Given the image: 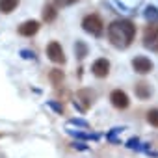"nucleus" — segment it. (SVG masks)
<instances>
[{
  "instance_id": "nucleus-5",
  "label": "nucleus",
  "mask_w": 158,
  "mask_h": 158,
  "mask_svg": "<svg viewBox=\"0 0 158 158\" xmlns=\"http://www.w3.org/2000/svg\"><path fill=\"white\" fill-rule=\"evenodd\" d=\"M47 56L54 61V63H65V54H63V48L60 43L52 41L48 47H47Z\"/></svg>"
},
{
  "instance_id": "nucleus-12",
  "label": "nucleus",
  "mask_w": 158,
  "mask_h": 158,
  "mask_svg": "<svg viewBox=\"0 0 158 158\" xmlns=\"http://www.w3.org/2000/svg\"><path fill=\"white\" fill-rule=\"evenodd\" d=\"M74 54H76L78 60H84V58L88 56V45H86L84 41H76V45H74Z\"/></svg>"
},
{
  "instance_id": "nucleus-7",
  "label": "nucleus",
  "mask_w": 158,
  "mask_h": 158,
  "mask_svg": "<svg viewBox=\"0 0 158 158\" xmlns=\"http://www.w3.org/2000/svg\"><path fill=\"white\" fill-rule=\"evenodd\" d=\"M110 101H112V104H114L117 110H125V108H128V104H130L128 95H127L125 91H121V89H114V91L110 93Z\"/></svg>"
},
{
  "instance_id": "nucleus-6",
  "label": "nucleus",
  "mask_w": 158,
  "mask_h": 158,
  "mask_svg": "<svg viewBox=\"0 0 158 158\" xmlns=\"http://www.w3.org/2000/svg\"><path fill=\"white\" fill-rule=\"evenodd\" d=\"M91 73H93L97 78H106L108 73H110V61H108L106 58H99V60H95L93 65H91Z\"/></svg>"
},
{
  "instance_id": "nucleus-14",
  "label": "nucleus",
  "mask_w": 158,
  "mask_h": 158,
  "mask_svg": "<svg viewBox=\"0 0 158 158\" xmlns=\"http://www.w3.org/2000/svg\"><path fill=\"white\" fill-rule=\"evenodd\" d=\"M147 121H149L152 127H158V108L147 112Z\"/></svg>"
},
{
  "instance_id": "nucleus-16",
  "label": "nucleus",
  "mask_w": 158,
  "mask_h": 158,
  "mask_svg": "<svg viewBox=\"0 0 158 158\" xmlns=\"http://www.w3.org/2000/svg\"><path fill=\"white\" fill-rule=\"evenodd\" d=\"M127 147H130V149H139V139H138V138L128 139V141H127Z\"/></svg>"
},
{
  "instance_id": "nucleus-13",
  "label": "nucleus",
  "mask_w": 158,
  "mask_h": 158,
  "mask_svg": "<svg viewBox=\"0 0 158 158\" xmlns=\"http://www.w3.org/2000/svg\"><path fill=\"white\" fill-rule=\"evenodd\" d=\"M56 15H58V11H56L54 6H45V10H43V19H45L47 23H52V21L56 19Z\"/></svg>"
},
{
  "instance_id": "nucleus-3",
  "label": "nucleus",
  "mask_w": 158,
  "mask_h": 158,
  "mask_svg": "<svg viewBox=\"0 0 158 158\" xmlns=\"http://www.w3.org/2000/svg\"><path fill=\"white\" fill-rule=\"evenodd\" d=\"M143 45L145 48H151L154 52H158V24H149L145 34H143Z\"/></svg>"
},
{
  "instance_id": "nucleus-17",
  "label": "nucleus",
  "mask_w": 158,
  "mask_h": 158,
  "mask_svg": "<svg viewBox=\"0 0 158 158\" xmlns=\"http://www.w3.org/2000/svg\"><path fill=\"white\" fill-rule=\"evenodd\" d=\"M74 2H78V0H56V6L65 8V6H71V4H74Z\"/></svg>"
},
{
  "instance_id": "nucleus-8",
  "label": "nucleus",
  "mask_w": 158,
  "mask_h": 158,
  "mask_svg": "<svg viewBox=\"0 0 158 158\" xmlns=\"http://www.w3.org/2000/svg\"><path fill=\"white\" fill-rule=\"evenodd\" d=\"M37 30H39V23H37V21H26V23H23V24L19 26V34L24 35V37L34 35Z\"/></svg>"
},
{
  "instance_id": "nucleus-10",
  "label": "nucleus",
  "mask_w": 158,
  "mask_h": 158,
  "mask_svg": "<svg viewBox=\"0 0 158 158\" xmlns=\"http://www.w3.org/2000/svg\"><path fill=\"white\" fill-rule=\"evenodd\" d=\"M143 17H145V21H147L149 24L158 23V8H156V6H147L145 11H143Z\"/></svg>"
},
{
  "instance_id": "nucleus-15",
  "label": "nucleus",
  "mask_w": 158,
  "mask_h": 158,
  "mask_svg": "<svg viewBox=\"0 0 158 158\" xmlns=\"http://www.w3.org/2000/svg\"><path fill=\"white\" fill-rule=\"evenodd\" d=\"M50 80H52L54 84H60V82L63 80V73H61L60 69H54V71L50 73Z\"/></svg>"
},
{
  "instance_id": "nucleus-1",
  "label": "nucleus",
  "mask_w": 158,
  "mask_h": 158,
  "mask_svg": "<svg viewBox=\"0 0 158 158\" xmlns=\"http://www.w3.org/2000/svg\"><path fill=\"white\" fill-rule=\"evenodd\" d=\"M134 35H136V26L130 21H114L108 26V39L115 48L130 47Z\"/></svg>"
},
{
  "instance_id": "nucleus-9",
  "label": "nucleus",
  "mask_w": 158,
  "mask_h": 158,
  "mask_svg": "<svg viewBox=\"0 0 158 158\" xmlns=\"http://www.w3.org/2000/svg\"><path fill=\"white\" fill-rule=\"evenodd\" d=\"M134 91H136V97L141 99V101H145V99H149V97L152 95V89H151V86H149L147 82L136 84V86H134Z\"/></svg>"
},
{
  "instance_id": "nucleus-18",
  "label": "nucleus",
  "mask_w": 158,
  "mask_h": 158,
  "mask_svg": "<svg viewBox=\"0 0 158 158\" xmlns=\"http://www.w3.org/2000/svg\"><path fill=\"white\" fill-rule=\"evenodd\" d=\"M71 123H73V125H80V127H88V123H86V121H80V119H73Z\"/></svg>"
},
{
  "instance_id": "nucleus-11",
  "label": "nucleus",
  "mask_w": 158,
  "mask_h": 158,
  "mask_svg": "<svg viewBox=\"0 0 158 158\" xmlns=\"http://www.w3.org/2000/svg\"><path fill=\"white\" fill-rule=\"evenodd\" d=\"M19 6V0H0V11L2 13H11Z\"/></svg>"
},
{
  "instance_id": "nucleus-4",
  "label": "nucleus",
  "mask_w": 158,
  "mask_h": 158,
  "mask_svg": "<svg viewBox=\"0 0 158 158\" xmlns=\"http://www.w3.org/2000/svg\"><path fill=\"white\" fill-rule=\"evenodd\" d=\"M152 61L149 60V58H145V56H136L134 60H132V69L138 73V74H149L151 71H152Z\"/></svg>"
},
{
  "instance_id": "nucleus-2",
  "label": "nucleus",
  "mask_w": 158,
  "mask_h": 158,
  "mask_svg": "<svg viewBox=\"0 0 158 158\" xmlns=\"http://www.w3.org/2000/svg\"><path fill=\"white\" fill-rule=\"evenodd\" d=\"M82 28H84L88 34H91V35H101L102 30H104V24H102V19L93 13V15H86V17H84Z\"/></svg>"
}]
</instances>
